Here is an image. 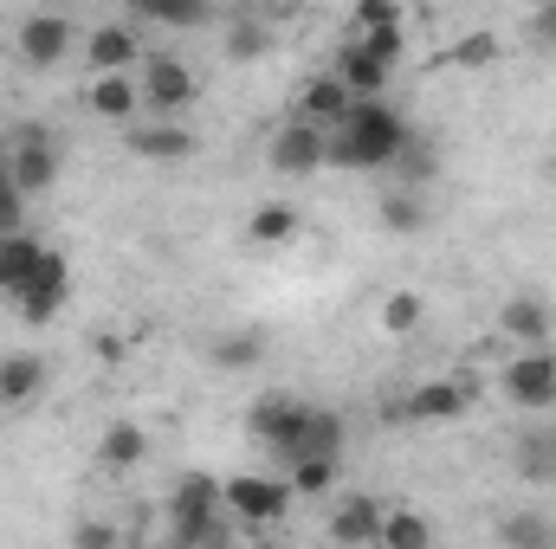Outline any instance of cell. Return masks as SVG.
I'll return each instance as SVG.
<instances>
[{"mask_svg":"<svg viewBox=\"0 0 556 549\" xmlns=\"http://www.w3.org/2000/svg\"><path fill=\"white\" fill-rule=\"evenodd\" d=\"M415 137V124L389 104V98H356L350 117L337 130H324V168H350V175H389V162L402 155V142Z\"/></svg>","mask_w":556,"mask_h":549,"instance_id":"cell-1","label":"cell"},{"mask_svg":"<svg viewBox=\"0 0 556 549\" xmlns=\"http://www.w3.org/2000/svg\"><path fill=\"white\" fill-rule=\"evenodd\" d=\"M247 433L273 452L278 465H291V459H304V452H343L350 420L337 408H304V401H291V395H266L260 408L247 413Z\"/></svg>","mask_w":556,"mask_h":549,"instance_id":"cell-2","label":"cell"},{"mask_svg":"<svg viewBox=\"0 0 556 549\" xmlns=\"http://www.w3.org/2000/svg\"><path fill=\"white\" fill-rule=\"evenodd\" d=\"M168 537H175V549H214L233 537L214 472H181L175 478V491H168Z\"/></svg>","mask_w":556,"mask_h":549,"instance_id":"cell-3","label":"cell"},{"mask_svg":"<svg viewBox=\"0 0 556 549\" xmlns=\"http://www.w3.org/2000/svg\"><path fill=\"white\" fill-rule=\"evenodd\" d=\"M291 498H298L291 478H266V472H233V478H220V505H227V518H240V524H253V531L278 524Z\"/></svg>","mask_w":556,"mask_h":549,"instance_id":"cell-4","label":"cell"},{"mask_svg":"<svg viewBox=\"0 0 556 549\" xmlns=\"http://www.w3.org/2000/svg\"><path fill=\"white\" fill-rule=\"evenodd\" d=\"M498 388H505L511 408H525V413L556 408V356L551 349H518V356L498 369Z\"/></svg>","mask_w":556,"mask_h":549,"instance_id":"cell-5","label":"cell"},{"mask_svg":"<svg viewBox=\"0 0 556 549\" xmlns=\"http://www.w3.org/2000/svg\"><path fill=\"white\" fill-rule=\"evenodd\" d=\"M7 175H13V188H20L26 201L59 181V149H52V137H46L39 124H20V130L7 137Z\"/></svg>","mask_w":556,"mask_h":549,"instance_id":"cell-6","label":"cell"},{"mask_svg":"<svg viewBox=\"0 0 556 549\" xmlns=\"http://www.w3.org/2000/svg\"><path fill=\"white\" fill-rule=\"evenodd\" d=\"M194 98H201V78H194V65H188V59L155 52V59L142 65V104H149L155 117H181Z\"/></svg>","mask_w":556,"mask_h":549,"instance_id":"cell-7","label":"cell"},{"mask_svg":"<svg viewBox=\"0 0 556 549\" xmlns=\"http://www.w3.org/2000/svg\"><path fill=\"white\" fill-rule=\"evenodd\" d=\"M13 304H20V323H33V330H39V323H52V317H59V310L72 304V266H65V259H59V253L46 246L39 272L26 278V291H20Z\"/></svg>","mask_w":556,"mask_h":549,"instance_id":"cell-8","label":"cell"},{"mask_svg":"<svg viewBox=\"0 0 556 549\" xmlns=\"http://www.w3.org/2000/svg\"><path fill=\"white\" fill-rule=\"evenodd\" d=\"M498 336L505 343H518V349H544L556 336V310L544 291H511L505 304H498Z\"/></svg>","mask_w":556,"mask_h":549,"instance_id":"cell-9","label":"cell"},{"mask_svg":"<svg viewBox=\"0 0 556 549\" xmlns=\"http://www.w3.org/2000/svg\"><path fill=\"white\" fill-rule=\"evenodd\" d=\"M266 162L273 175H317L324 168V124H311L304 111L291 124H278V137L266 142Z\"/></svg>","mask_w":556,"mask_h":549,"instance_id":"cell-10","label":"cell"},{"mask_svg":"<svg viewBox=\"0 0 556 549\" xmlns=\"http://www.w3.org/2000/svg\"><path fill=\"white\" fill-rule=\"evenodd\" d=\"M72 33H78V26H72L65 13H26L13 46H20V59H26L33 72H52V65L72 52Z\"/></svg>","mask_w":556,"mask_h":549,"instance_id":"cell-11","label":"cell"},{"mask_svg":"<svg viewBox=\"0 0 556 549\" xmlns=\"http://www.w3.org/2000/svg\"><path fill=\"white\" fill-rule=\"evenodd\" d=\"M472 401H479V375H440V382H420L402 401V413L408 420H459Z\"/></svg>","mask_w":556,"mask_h":549,"instance_id":"cell-12","label":"cell"},{"mask_svg":"<svg viewBox=\"0 0 556 549\" xmlns=\"http://www.w3.org/2000/svg\"><path fill=\"white\" fill-rule=\"evenodd\" d=\"M124 149L142 162H188L194 155V130L175 124V117H155V124H124Z\"/></svg>","mask_w":556,"mask_h":549,"instance_id":"cell-13","label":"cell"},{"mask_svg":"<svg viewBox=\"0 0 556 549\" xmlns=\"http://www.w3.org/2000/svg\"><path fill=\"white\" fill-rule=\"evenodd\" d=\"M91 111L104 117V124H137V111H142V78H130V72H91Z\"/></svg>","mask_w":556,"mask_h":549,"instance_id":"cell-14","label":"cell"},{"mask_svg":"<svg viewBox=\"0 0 556 549\" xmlns=\"http://www.w3.org/2000/svg\"><path fill=\"white\" fill-rule=\"evenodd\" d=\"M137 20H104V26H91V39H85V59H91V72H130L137 65Z\"/></svg>","mask_w":556,"mask_h":549,"instance_id":"cell-15","label":"cell"},{"mask_svg":"<svg viewBox=\"0 0 556 549\" xmlns=\"http://www.w3.org/2000/svg\"><path fill=\"white\" fill-rule=\"evenodd\" d=\"M39 395H46V356L33 349L0 356V408H33Z\"/></svg>","mask_w":556,"mask_h":549,"instance_id":"cell-16","label":"cell"},{"mask_svg":"<svg viewBox=\"0 0 556 549\" xmlns=\"http://www.w3.org/2000/svg\"><path fill=\"white\" fill-rule=\"evenodd\" d=\"M427 220H433V207L420 201V188H408V181L382 188V201H376V227H382V233H395V240H415Z\"/></svg>","mask_w":556,"mask_h":549,"instance_id":"cell-17","label":"cell"},{"mask_svg":"<svg viewBox=\"0 0 556 549\" xmlns=\"http://www.w3.org/2000/svg\"><path fill=\"white\" fill-rule=\"evenodd\" d=\"M330 72L350 85V98H382V91H389V78H395V72H389L363 39H350V46L337 52V65H330Z\"/></svg>","mask_w":556,"mask_h":549,"instance_id":"cell-18","label":"cell"},{"mask_svg":"<svg viewBox=\"0 0 556 549\" xmlns=\"http://www.w3.org/2000/svg\"><path fill=\"white\" fill-rule=\"evenodd\" d=\"M350 85L337 78V72H317V78H304V91H298V111L311 117V124H324V130H337L343 117H350Z\"/></svg>","mask_w":556,"mask_h":549,"instance_id":"cell-19","label":"cell"},{"mask_svg":"<svg viewBox=\"0 0 556 549\" xmlns=\"http://www.w3.org/2000/svg\"><path fill=\"white\" fill-rule=\"evenodd\" d=\"M39 259H46V240H33L26 227L20 233H0V297H20L26 278L39 272Z\"/></svg>","mask_w":556,"mask_h":549,"instance_id":"cell-20","label":"cell"},{"mask_svg":"<svg viewBox=\"0 0 556 549\" xmlns=\"http://www.w3.org/2000/svg\"><path fill=\"white\" fill-rule=\"evenodd\" d=\"M376 531H382V505L376 498H363V491H350L337 511H330V544H376Z\"/></svg>","mask_w":556,"mask_h":549,"instance_id":"cell-21","label":"cell"},{"mask_svg":"<svg viewBox=\"0 0 556 549\" xmlns=\"http://www.w3.org/2000/svg\"><path fill=\"white\" fill-rule=\"evenodd\" d=\"M511 465H518V478H525V485H556V433H551V426L518 433Z\"/></svg>","mask_w":556,"mask_h":549,"instance_id":"cell-22","label":"cell"},{"mask_svg":"<svg viewBox=\"0 0 556 549\" xmlns=\"http://www.w3.org/2000/svg\"><path fill=\"white\" fill-rule=\"evenodd\" d=\"M285 478H291L298 498H324V491H337V478H343V452H304V459L285 465Z\"/></svg>","mask_w":556,"mask_h":549,"instance_id":"cell-23","label":"cell"},{"mask_svg":"<svg viewBox=\"0 0 556 549\" xmlns=\"http://www.w3.org/2000/svg\"><path fill=\"white\" fill-rule=\"evenodd\" d=\"M142 452H149V433H142L137 420H111V426L98 433V465H111V472L137 465Z\"/></svg>","mask_w":556,"mask_h":549,"instance_id":"cell-24","label":"cell"},{"mask_svg":"<svg viewBox=\"0 0 556 549\" xmlns=\"http://www.w3.org/2000/svg\"><path fill=\"white\" fill-rule=\"evenodd\" d=\"M389 175H395V181H408V188H427V181L440 175V142L415 130V137L402 142V155L389 162Z\"/></svg>","mask_w":556,"mask_h":549,"instance_id":"cell-25","label":"cell"},{"mask_svg":"<svg viewBox=\"0 0 556 549\" xmlns=\"http://www.w3.org/2000/svg\"><path fill=\"white\" fill-rule=\"evenodd\" d=\"M247 240L253 246H291L298 240V207H285V201H266V207H253V220H247Z\"/></svg>","mask_w":556,"mask_h":549,"instance_id":"cell-26","label":"cell"},{"mask_svg":"<svg viewBox=\"0 0 556 549\" xmlns=\"http://www.w3.org/2000/svg\"><path fill=\"white\" fill-rule=\"evenodd\" d=\"M376 544H382V549H427V544H433V524L415 518V511H382Z\"/></svg>","mask_w":556,"mask_h":549,"instance_id":"cell-27","label":"cell"},{"mask_svg":"<svg viewBox=\"0 0 556 549\" xmlns=\"http://www.w3.org/2000/svg\"><path fill=\"white\" fill-rule=\"evenodd\" d=\"M207 356H214V369H253V362L266 356V343H260L253 330H220V336L207 343Z\"/></svg>","mask_w":556,"mask_h":549,"instance_id":"cell-28","label":"cell"},{"mask_svg":"<svg viewBox=\"0 0 556 549\" xmlns=\"http://www.w3.org/2000/svg\"><path fill=\"white\" fill-rule=\"evenodd\" d=\"M149 26H168V33H201V26H214V0H155Z\"/></svg>","mask_w":556,"mask_h":549,"instance_id":"cell-29","label":"cell"},{"mask_svg":"<svg viewBox=\"0 0 556 549\" xmlns=\"http://www.w3.org/2000/svg\"><path fill=\"white\" fill-rule=\"evenodd\" d=\"M376 317H382V330H389V336H415L420 317H427V304H420V291H389Z\"/></svg>","mask_w":556,"mask_h":549,"instance_id":"cell-30","label":"cell"},{"mask_svg":"<svg viewBox=\"0 0 556 549\" xmlns=\"http://www.w3.org/2000/svg\"><path fill=\"white\" fill-rule=\"evenodd\" d=\"M498 544L551 549V544H556V524H551V518H538V511H525V518H505V524H498Z\"/></svg>","mask_w":556,"mask_h":549,"instance_id":"cell-31","label":"cell"},{"mask_svg":"<svg viewBox=\"0 0 556 549\" xmlns=\"http://www.w3.org/2000/svg\"><path fill=\"white\" fill-rule=\"evenodd\" d=\"M266 46H273V39H266V26H260V20H233V26H227V59H233V65L266 59Z\"/></svg>","mask_w":556,"mask_h":549,"instance_id":"cell-32","label":"cell"},{"mask_svg":"<svg viewBox=\"0 0 556 549\" xmlns=\"http://www.w3.org/2000/svg\"><path fill=\"white\" fill-rule=\"evenodd\" d=\"M356 39H363V46H369V52H376L389 72L408 59V33H402V26H382V33H356Z\"/></svg>","mask_w":556,"mask_h":549,"instance_id":"cell-33","label":"cell"},{"mask_svg":"<svg viewBox=\"0 0 556 549\" xmlns=\"http://www.w3.org/2000/svg\"><path fill=\"white\" fill-rule=\"evenodd\" d=\"M356 33H382V26H402V0H356Z\"/></svg>","mask_w":556,"mask_h":549,"instance_id":"cell-34","label":"cell"},{"mask_svg":"<svg viewBox=\"0 0 556 549\" xmlns=\"http://www.w3.org/2000/svg\"><path fill=\"white\" fill-rule=\"evenodd\" d=\"M525 39H531L538 52H556V0H544V7L525 20Z\"/></svg>","mask_w":556,"mask_h":549,"instance_id":"cell-35","label":"cell"},{"mask_svg":"<svg viewBox=\"0 0 556 549\" xmlns=\"http://www.w3.org/2000/svg\"><path fill=\"white\" fill-rule=\"evenodd\" d=\"M20 227H26V194L0 188V233H20Z\"/></svg>","mask_w":556,"mask_h":549,"instance_id":"cell-36","label":"cell"},{"mask_svg":"<svg viewBox=\"0 0 556 549\" xmlns=\"http://www.w3.org/2000/svg\"><path fill=\"white\" fill-rule=\"evenodd\" d=\"M72 544L104 549V544H117V531H111V524H78V531H72Z\"/></svg>","mask_w":556,"mask_h":549,"instance_id":"cell-37","label":"cell"},{"mask_svg":"<svg viewBox=\"0 0 556 549\" xmlns=\"http://www.w3.org/2000/svg\"><path fill=\"white\" fill-rule=\"evenodd\" d=\"M492 52H498L492 39H466V46H459V59H466V65H479V59H492Z\"/></svg>","mask_w":556,"mask_h":549,"instance_id":"cell-38","label":"cell"},{"mask_svg":"<svg viewBox=\"0 0 556 549\" xmlns=\"http://www.w3.org/2000/svg\"><path fill=\"white\" fill-rule=\"evenodd\" d=\"M155 13V0H124V20H149Z\"/></svg>","mask_w":556,"mask_h":549,"instance_id":"cell-39","label":"cell"},{"mask_svg":"<svg viewBox=\"0 0 556 549\" xmlns=\"http://www.w3.org/2000/svg\"><path fill=\"white\" fill-rule=\"evenodd\" d=\"M0 188H13V175H7V155H0Z\"/></svg>","mask_w":556,"mask_h":549,"instance_id":"cell-40","label":"cell"},{"mask_svg":"<svg viewBox=\"0 0 556 549\" xmlns=\"http://www.w3.org/2000/svg\"><path fill=\"white\" fill-rule=\"evenodd\" d=\"M247 7H273V0H247Z\"/></svg>","mask_w":556,"mask_h":549,"instance_id":"cell-41","label":"cell"}]
</instances>
